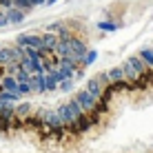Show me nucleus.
Returning a JSON list of instances; mask_svg holds the SVG:
<instances>
[{
	"label": "nucleus",
	"instance_id": "0eeeda50",
	"mask_svg": "<svg viewBox=\"0 0 153 153\" xmlns=\"http://www.w3.org/2000/svg\"><path fill=\"white\" fill-rule=\"evenodd\" d=\"M45 73H33L31 76V93H45Z\"/></svg>",
	"mask_w": 153,
	"mask_h": 153
},
{
	"label": "nucleus",
	"instance_id": "7ed1b4c3",
	"mask_svg": "<svg viewBox=\"0 0 153 153\" xmlns=\"http://www.w3.org/2000/svg\"><path fill=\"white\" fill-rule=\"evenodd\" d=\"M71 53H73V62H78V65H82V58L87 56V45L80 40V38H71Z\"/></svg>",
	"mask_w": 153,
	"mask_h": 153
},
{
	"label": "nucleus",
	"instance_id": "20e7f679",
	"mask_svg": "<svg viewBox=\"0 0 153 153\" xmlns=\"http://www.w3.org/2000/svg\"><path fill=\"white\" fill-rule=\"evenodd\" d=\"M40 38H42V49L40 51H45V53H53V49H56V45H58V36L47 31V33H42Z\"/></svg>",
	"mask_w": 153,
	"mask_h": 153
},
{
	"label": "nucleus",
	"instance_id": "f8f14e48",
	"mask_svg": "<svg viewBox=\"0 0 153 153\" xmlns=\"http://www.w3.org/2000/svg\"><path fill=\"white\" fill-rule=\"evenodd\" d=\"M96 58H98V51H96V49H89L87 56L82 58V67H91L93 62H96Z\"/></svg>",
	"mask_w": 153,
	"mask_h": 153
},
{
	"label": "nucleus",
	"instance_id": "9b49d317",
	"mask_svg": "<svg viewBox=\"0 0 153 153\" xmlns=\"http://www.w3.org/2000/svg\"><path fill=\"white\" fill-rule=\"evenodd\" d=\"M138 58L144 62L146 67H149V69H153V51H151V47H149V49H140Z\"/></svg>",
	"mask_w": 153,
	"mask_h": 153
},
{
	"label": "nucleus",
	"instance_id": "2eb2a0df",
	"mask_svg": "<svg viewBox=\"0 0 153 153\" xmlns=\"http://www.w3.org/2000/svg\"><path fill=\"white\" fill-rule=\"evenodd\" d=\"M98 29L100 31H115V29H118V25H115V22H102V20H100Z\"/></svg>",
	"mask_w": 153,
	"mask_h": 153
},
{
	"label": "nucleus",
	"instance_id": "39448f33",
	"mask_svg": "<svg viewBox=\"0 0 153 153\" xmlns=\"http://www.w3.org/2000/svg\"><path fill=\"white\" fill-rule=\"evenodd\" d=\"M31 111H33L31 102H22V100H20V102L16 104L13 115H16V120H27V118H31Z\"/></svg>",
	"mask_w": 153,
	"mask_h": 153
},
{
	"label": "nucleus",
	"instance_id": "aec40b11",
	"mask_svg": "<svg viewBox=\"0 0 153 153\" xmlns=\"http://www.w3.org/2000/svg\"><path fill=\"white\" fill-rule=\"evenodd\" d=\"M151 51H153V47H151Z\"/></svg>",
	"mask_w": 153,
	"mask_h": 153
},
{
	"label": "nucleus",
	"instance_id": "6e6552de",
	"mask_svg": "<svg viewBox=\"0 0 153 153\" xmlns=\"http://www.w3.org/2000/svg\"><path fill=\"white\" fill-rule=\"evenodd\" d=\"M126 62H129V65L135 69V73H140L142 78H146V73H149V67H146V65L140 60L138 56H131V58H126Z\"/></svg>",
	"mask_w": 153,
	"mask_h": 153
},
{
	"label": "nucleus",
	"instance_id": "f03ea898",
	"mask_svg": "<svg viewBox=\"0 0 153 153\" xmlns=\"http://www.w3.org/2000/svg\"><path fill=\"white\" fill-rule=\"evenodd\" d=\"M16 45L18 47H31V49H42V38L36 33H20L16 38Z\"/></svg>",
	"mask_w": 153,
	"mask_h": 153
},
{
	"label": "nucleus",
	"instance_id": "423d86ee",
	"mask_svg": "<svg viewBox=\"0 0 153 153\" xmlns=\"http://www.w3.org/2000/svg\"><path fill=\"white\" fill-rule=\"evenodd\" d=\"M0 89L2 91H9V93H18V80H16L13 76H4L0 78Z\"/></svg>",
	"mask_w": 153,
	"mask_h": 153
},
{
	"label": "nucleus",
	"instance_id": "dca6fc26",
	"mask_svg": "<svg viewBox=\"0 0 153 153\" xmlns=\"http://www.w3.org/2000/svg\"><path fill=\"white\" fill-rule=\"evenodd\" d=\"M9 20H7V13H4V9H0V27H7Z\"/></svg>",
	"mask_w": 153,
	"mask_h": 153
},
{
	"label": "nucleus",
	"instance_id": "9d476101",
	"mask_svg": "<svg viewBox=\"0 0 153 153\" xmlns=\"http://www.w3.org/2000/svg\"><path fill=\"white\" fill-rule=\"evenodd\" d=\"M58 82H60V80H58L56 71H53V73H45V89H47V91H56V89H58Z\"/></svg>",
	"mask_w": 153,
	"mask_h": 153
},
{
	"label": "nucleus",
	"instance_id": "4468645a",
	"mask_svg": "<svg viewBox=\"0 0 153 153\" xmlns=\"http://www.w3.org/2000/svg\"><path fill=\"white\" fill-rule=\"evenodd\" d=\"M58 89H60V91H65V93L73 91V78H67V80H60V82H58Z\"/></svg>",
	"mask_w": 153,
	"mask_h": 153
},
{
	"label": "nucleus",
	"instance_id": "1a4fd4ad",
	"mask_svg": "<svg viewBox=\"0 0 153 153\" xmlns=\"http://www.w3.org/2000/svg\"><path fill=\"white\" fill-rule=\"evenodd\" d=\"M4 13H7V20H9V25H20V22L25 20V16H27V13L22 11V9H16V7L7 9Z\"/></svg>",
	"mask_w": 153,
	"mask_h": 153
},
{
	"label": "nucleus",
	"instance_id": "ddd939ff",
	"mask_svg": "<svg viewBox=\"0 0 153 153\" xmlns=\"http://www.w3.org/2000/svg\"><path fill=\"white\" fill-rule=\"evenodd\" d=\"M13 7L16 9H22V11L27 13V11L33 9V2H31V0H13Z\"/></svg>",
	"mask_w": 153,
	"mask_h": 153
},
{
	"label": "nucleus",
	"instance_id": "6ab92c4d",
	"mask_svg": "<svg viewBox=\"0 0 153 153\" xmlns=\"http://www.w3.org/2000/svg\"><path fill=\"white\" fill-rule=\"evenodd\" d=\"M53 2H56V0H47V2H45V4H53Z\"/></svg>",
	"mask_w": 153,
	"mask_h": 153
},
{
	"label": "nucleus",
	"instance_id": "a211bd4d",
	"mask_svg": "<svg viewBox=\"0 0 153 153\" xmlns=\"http://www.w3.org/2000/svg\"><path fill=\"white\" fill-rule=\"evenodd\" d=\"M31 2H33V7H36V4H45L47 0H31Z\"/></svg>",
	"mask_w": 153,
	"mask_h": 153
},
{
	"label": "nucleus",
	"instance_id": "f257e3e1",
	"mask_svg": "<svg viewBox=\"0 0 153 153\" xmlns=\"http://www.w3.org/2000/svg\"><path fill=\"white\" fill-rule=\"evenodd\" d=\"M73 100L78 102V107L82 109L84 115H91V113H98L100 109H102V104L98 102L96 98H91L84 89H80V91H76V96H73Z\"/></svg>",
	"mask_w": 153,
	"mask_h": 153
},
{
	"label": "nucleus",
	"instance_id": "f3484780",
	"mask_svg": "<svg viewBox=\"0 0 153 153\" xmlns=\"http://www.w3.org/2000/svg\"><path fill=\"white\" fill-rule=\"evenodd\" d=\"M11 7H13V0H0V9L7 11V9H11Z\"/></svg>",
	"mask_w": 153,
	"mask_h": 153
}]
</instances>
